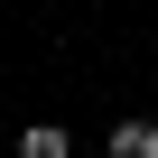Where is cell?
<instances>
[{"instance_id":"1","label":"cell","mask_w":158,"mask_h":158,"mask_svg":"<svg viewBox=\"0 0 158 158\" xmlns=\"http://www.w3.org/2000/svg\"><path fill=\"white\" fill-rule=\"evenodd\" d=\"M19 158H74V139H65L56 121H28V130H19Z\"/></svg>"},{"instance_id":"2","label":"cell","mask_w":158,"mask_h":158,"mask_svg":"<svg viewBox=\"0 0 158 158\" xmlns=\"http://www.w3.org/2000/svg\"><path fill=\"white\" fill-rule=\"evenodd\" d=\"M102 149H112V158H158V121H121Z\"/></svg>"}]
</instances>
